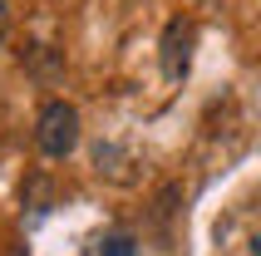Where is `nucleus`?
I'll return each mask as SVG.
<instances>
[{
  "mask_svg": "<svg viewBox=\"0 0 261 256\" xmlns=\"http://www.w3.org/2000/svg\"><path fill=\"white\" fill-rule=\"evenodd\" d=\"M35 143L44 158H69L79 148V109L64 99H49L35 118Z\"/></svg>",
  "mask_w": 261,
  "mask_h": 256,
  "instance_id": "nucleus-1",
  "label": "nucleus"
},
{
  "mask_svg": "<svg viewBox=\"0 0 261 256\" xmlns=\"http://www.w3.org/2000/svg\"><path fill=\"white\" fill-rule=\"evenodd\" d=\"M192 44H197V25L192 20H168L163 30V44H158V64H163V79H182L192 69Z\"/></svg>",
  "mask_w": 261,
  "mask_h": 256,
  "instance_id": "nucleus-2",
  "label": "nucleus"
},
{
  "mask_svg": "<svg viewBox=\"0 0 261 256\" xmlns=\"http://www.w3.org/2000/svg\"><path fill=\"white\" fill-rule=\"evenodd\" d=\"M84 256H138V237L133 232H99L84 246Z\"/></svg>",
  "mask_w": 261,
  "mask_h": 256,
  "instance_id": "nucleus-3",
  "label": "nucleus"
},
{
  "mask_svg": "<svg viewBox=\"0 0 261 256\" xmlns=\"http://www.w3.org/2000/svg\"><path fill=\"white\" fill-rule=\"evenodd\" d=\"M5 35H10V0H0V44H5Z\"/></svg>",
  "mask_w": 261,
  "mask_h": 256,
  "instance_id": "nucleus-4",
  "label": "nucleus"
}]
</instances>
